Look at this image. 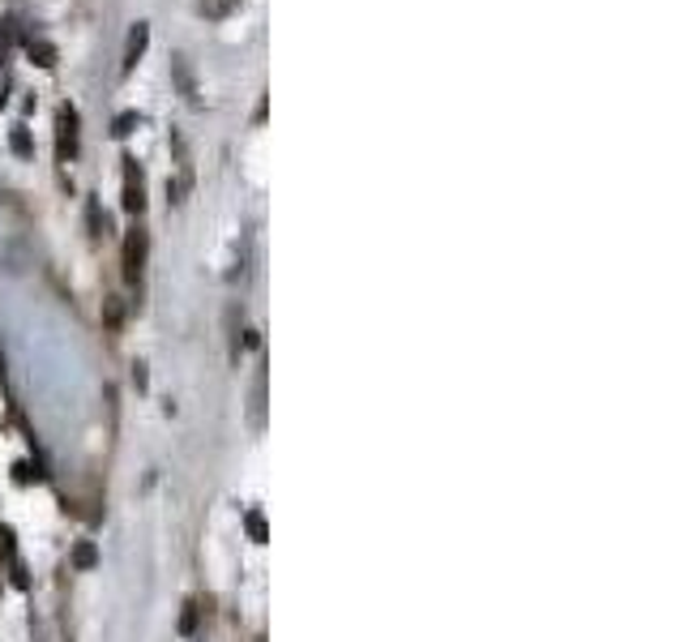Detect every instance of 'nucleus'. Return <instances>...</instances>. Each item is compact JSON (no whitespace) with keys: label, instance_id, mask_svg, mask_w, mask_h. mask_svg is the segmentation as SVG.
I'll return each mask as SVG.
<instances>
[{"label":"nucleus","instance_id":"nucleus-1","mask_svg":"<svg viewBox=\"0 0 684 642\" xmlns=\"http://www.w3.org/2000/svg\"><path fill=\"white\" fill-rule=\"evenodd\" d=\"M146 253H150V236L133 227L125 236V283H141V270H146Z\"/></svg>","mask_w":684,"mask_h":642},{"label":"nucleus","instance_id":"nucleus-2","mask_svg":"<svg viewBox=\"0 0 684 642\" xmlns=\"http://www.w3.org/2000/svg\"><path fill=\"white\" fill-rule=\"evenodd\" d=\"M125 210L129 215L146 210V185H141V171H137L133 159H125Z\"/></svg>","mask_w":684,"mask_h":642},{"label":"nucleus","instance_id":"nucleus-3","mask_svg":"<svg viewBox=\"0 0 684 642\" xmlns=\"http://www.w3.org/2000/svg\"><path fill=\"white\" fill-rule=\"evenodd\" d=\"M56 129H60L56 150H60V159H69V155L78 150V112H73V108H60V116H56Z\"/></svg>","mask_w":684,"mask_h":642},{"label":"nucleus","instance_id":"nucleus-4","mask_svg":"<svg viewBox=\"0 0 684 642\" xmlns=\"http://www.w3.org/2000/svg\"><path fill=\"white\" fill-rule=\"evenodd\" d=\"M146 39H150V27H146V22H137L133 34H129V52H125V69H133L137 57L146 52Z\"/></svg>","mask_w":684,"mask_h":642},{"label":"nucleus","instance_id":"nucleus-5","mask_svg":"<svg viewBox=\"0 0 684 642\" xmlns=\"http://www.w3.org/2000/svg\"><path fill=\"white\" fill-rule=\"evenodd\" d=\"M73 565H78V570H95V565H99V549H95L90 540H78V544H73Z\"/></svg>","mask_w":684,"mask_h":642},{"label":"nucleus","instance_id":"nucleus-6","mask_svg":"<svg viewBox=\"0 0 684 642\" xmlns=\"http://www.w3.org/2000/svg\"><path fill=\"white\" fill-rule=\"evenodd\" d=\"M197 621H201V604L189 600V604H185V616H180V634H197Z\"/></svg>","mask_w":684,"mask_h":642},{"label":"nucleus","instance_id":"nucleus-7","mask_svg":"<svg viewBox=\"0 0 684 642\" xmlns=\"http://www.w3.org/2000/svg\"><path fill=\"white\" fill-rule=\"evenodd\" d=\"M27 48H30V57H39V65L48 69V65H56V52L43 43V39H27Z\"/></svg>","mask_w":684,"mask_h":642},{"label":"nucleus","instance_id":"nucleus-8","mask_svg":"<svg viewBox=\"0 0 684 642\" xmlns=\"http://www.w3.org/2000/svg\"><path fill=\"white\" fill-rule=\"evenodd\" d=\"M86 219H90V227H95L90 236H103V231H108V219L99 215V201H90V206H86Z\"/></svg>","mask_w":684,"mask_h":642},{"label":"nucleus","instance_id":"nucleus-9","mask_svg":"<svg viewBox=\"0 0 684 642\" xmlns=\"http://www.w3.org/2000/svg\"><path fill=\"white\" fill-rule=\"evenodd\" d=\"M245 523H248V535H252V540H257V544H266V518H261V514H257V510H252V514H248Z\"/></svg>","mask_w":684,"mask_h":642},{"label":"nucleus","instance_id":"nucleus-10","mask_svg":"<svg viewBox=\"0 0 684 642\" xmlns=\"http://www.w3.org/2000/svg\"><path fill=\"white\" fill-rule=\"evenodd\" d=\"M13 553H18V544H13V527H0V557L13 561Z\"/></svg>","mask_w":684,"mask_h":642},{"label":"nucleus","instance_id":"nucleus-11","mask_svg":"<svg viewBox=\"0 0 684 642\" xmlns=\"http://www.w3.org/2000/svg\"><path fill=\"white\" fill-rule=\"evenodd\" d=\"M13 480H18V484H30V480H43V475L30 472V463H18V467H13Z\"/></svg>","mask_w":684,"mask_h":642},{"label":"nucleus","instance_id":"nucleus-12","mask_svg":"<svg viewBox=\"0 0 684 642\" xmlns=\"http://www.w3.org/2000/svg\"><path fill=\"white\" fill-rule=\"evenodd\" d=\"M103 317H108L111 330H120V300H108V308H103Z\"/></svg>","mask_w":684,"mask_h":642},{"label":"nucleus","instance_id":"nucleus-13","mask_svg":"<svg viewBox=\"0 0 684 642\" xmlns=\"http://www.w3.org/2000/svg\"><path fill=\"white\" fill-rule=\"evenodd\" d=\"M13 586H22V591L30 586V574H27V565H22V561H13Z\"/></svg>","mask_w":684,"mask_h":642},{"label":"nucleus","instance_id":"nucleus-14","mask_svg":"<svg viewBox=\"0 0 684 642\" xmlns=\"http://www.w3.org/2000/svg\"><path fill=\"white\" fill-rule=\"evenodd\" d=\"M13 150H18V155H30V138H27V134H13Z\"/></svg>","mask_w":684,"mask_h":642},{"label":"nucleus","instance_id":"nucleus-15","mask_svg":"<svg viewBox=\"0 0 684 642\" xmlns=\"http://www.w3.org/2000/svg\"><path fill=\"white\" fill-rule=\"evenodd\" d=\"M133 386L137 391H146V364H133Z\"/></svg>","mask_w":684,"mask_h":642}]
</instances>
